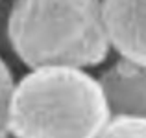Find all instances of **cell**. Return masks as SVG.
<instances>
[{
  "label": "cell",
  "instance_id": "6da1fadb",
  "mask_svg": "<svg viewBox=\"0 0 146 138\" xmlns=\"http://www.w3.org/2000/svg\"><path fill=\"white\" fill-rule=\"evenodd\" d=\"M7 44L28 68L100 66L111 53L102 0H11Z\"/></svg>",
  "mask_w": 146,
  "mask_h": 138
},
{
  "label": "cell",
  "instance_id": "7a4b0ae2",
  "mask_svg": "<svg viewBox=\"0 0 146 138\" xmlns=\"http://www.w3.org/2000/svg\"><path fill=\"white\" fill-rule=\"evenodd\" d=\"M109 118L102 85L85 68H30L13 87L9 136L96 138Z\"/></svg>",
  "mask_w": 146,
  "mask_h": 138
},
{
  "label": "cell",
  "instance_id": "3957f363",
  "mask_svg": "<svg viewBox=\"0 0 146 138\" xmlns=\"http://www.w3.org/2000/svg\"><path fill=\"white\" fill-rule=\"evenodd\" d=\"M102 15L111 50L146 64V0H102Z\"/></svg>",
  "mask_w": 146,
  "mask_h": 138
},
{
  "label": "cell",
  "instance_id": "277c9868",
  "mask_svg": "<svg viewBox=\"0 0 146 138\" xmlns=\"http://www.w3.org/2000/svg\"><path fill=\"white\" fill-rule=\"evenodd\" d=\"M111 114L146 118V64L118 57L98 76Z\"/></svg>",
  "mask_w": 146,
  "mask_h": 138
},
{
  "label": "cell",
  "instance_id": "5b68a950",
  "mask_svg": "<svg viewBox=\"0 0 146 138\" xmlns=\"http://www.w3.org/2000/svg\"><path fill=\"white\" fill-rule=\"evenodd\" d=\"M96 138H146V118L131 114H111Z\"/></svg>",
  "mask_w": 146,
  "mask_h": 138
},
{
  "label": "cell",
  "instance_id": "8992f818",
  "mask_svg": "<svg viewBox=\"0 0 146 138\" xmlns=\"http://www.w3.org/2000/svg\"><path fill=\"white\" fill-rule=\"evenodd\" d=\"M15 79L0 53V138H9V101Z\"/></svg>",
  "mask_w": 146,
  "mask_h": 138
},
{
  "label": "cell",
  "instance_id": "52a82bcc",
  "mask_svg": "<svg viewBox=\"0 0 146 138\" xmlns=\"http://www.w3.org/2000/svg\"><path fill=\"white\" fill-rule=\"evenodd\" d=\"M9 138H13V136H9Z\"/></svg>",
  "mask_w": 146,
  "mask_h": 138
}]
</instances>
